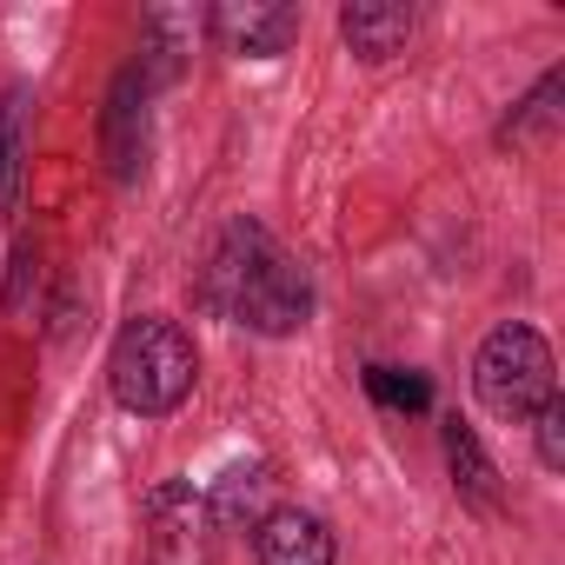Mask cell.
<instances>
[{"label": "cell", "mask_w": 565, "mask_h": 565, "mask_svg": "<svg viewBox=\"0 0 565 565\" xmlns=\"http://www.w3.org/2000/svg\"><path fill=\"white\" fill-rule=\"evenodd\" d=\"M200 300L220 320H233V327H253L266 340H287L313 313V279H307V266L279 246L259 220H233L213 239V253H206Z\"/></svg>", "instance_id": "obj_1"}, {"label": "cell", "mask_w": 565, "mask_h": 565, "mask_svg": "<svg viewBox=\"0 0 565 565\" xmlns=\"http://www.w3.org/2000/svg\"><path fill=\"white\" fill-rule=\"evenodd\" d=\"M193 380H200V353L180 320L140 313L120 327V340L107 353V386L134 419H167L173 406H186Z\"/></svg>", "instance_id": "obj_2"}, {"label": "cell", "mask_w": 565, "mask_h": 565, "mask_svg": "<svg viewBox=\"0 0 565 565\" xmlns=\"http://www.w3.org/2000/svg\"><path fill=\"white\" fill-rule=\"evenodd\" d=\"M472 393H479V406H486L492 419H505V426L539 419V413L558 399V366H552L545 333L525 327V320L492 327L486 347H479V360H472Z\"/></svg>", "instance_id": "obj_3"}, {"label": "cell", "mask_w": 565, "mask_h": 565, "mask_svg": "<svg viewBox=\"0 0 565 565\" xmlns=\"http://www.w3.org/2000/svg\"><path fill=\"white\" fill-rule=\"evenodd\" d=\"M220 552V525L206 492H193L186 479H160L147 492V565H213Z\"/></svg>", "instance_id": "obj_4"}, {"label": "cell", "mask_w": 565, "mask_h": 565, "mask_svg": "<svg viewBox=\"0 0 565 565\" xmlns=\"http://www.w3.org/2000/svg\"><path fill=\"white\" fill-rule=\"evenodd\" d=\"M213 41L239 61H273L300 41V8H279V0H226L206 14Z\"/></svg>", "instance_id": "obj_5"}, {"label": "cell", "mask_w": 565, "mask_h": 565, "mask_svg": "<svg viewBox=\"0 0 565 565\" xmlns=\"http://www.w3.org/2000/svg\"><path fill=\"white\" fill-rule=\"evenodd\" d=\"M147 94H153V81L140 74V67H120L114 74V94H107V167H114V180L120 186H134L140 173H147Z\"/></svg>", "instance_id": "obj_6"}, {"label": "cell", "mask_w": 565, "mask_h": 565, "mask_svg": "<svg viewBox=\"0 0 565 565\" xmlns=\"http://www.w3.org/2000/svg\"><path fill=\"white\" fill-rule=\"evenodd\" d=\"M253 558L259 565H333V532L307 505H273L253 525Z\"/></svg>", "instance_id": "obj_7"}, {"label": "cell", "mask_w": 565, "mask_h": 565, "mask_svg": "<svg viewBox=\"0 0 565 565\" xmlns=\"http://www.w3.org/2000/svg\"><path fill=\"white\" fill-rule=\"evenodd\" d=\"M340 34L360 61H393L413 41V8H399V0H353V8H340Z\"/></svg>", "instance_id": "obj_8"}, {"label": "cell", "mask_w": 565, "mask_h": 565, "mask_svg": "<svg viewBox=\"0 0 565 565\" xmlns=\"http://www.w3.org/2000/svg\"><path fill=\"white\" fill-rule=\"evenodd\" d=\"M446 466H452V492L472 512H499V472H492V459L466 419H446Z\"/></svg>", "instance_id": "obj_9"}, {"label": "cell", "mask_w": 565, "mask_h": 565, "mask_svg": "<svg viewBox=\"0 0 565 565\" xmlns=\"http://www.w3.org/2000/svg\"><path fill=\"white\" fill-rule=\"evenodd\" d=\"M266 486H273L266 466H233V472L220 479V492L206 499V505H213V525H220V532H239V525L253 532V525L273 512V505H266Z\"/></svg>", "instance_id": "obj_10"}, {"label": "cell", "mask_w": 565, "mask_h": 565, "mask_svg": "<svg viewBox=\"0 0 565 565\" xmlns=\"http://www.w3.org/2000/svg\"><path fill=\"white\" fill-rule=\"evenodd\" d=\"M21 173H28V87L0 100V213L21 206Z\"/></svg>", "instance_id": "obj_11"}, {"label": "cell", "mask_w": 565, "mask_h": 565, "mask_svg": "<svg viewBox=\"0 0 565 565\" xmlns=\"http://www.w3.org/2000/svg\"><path fill=\"white\" fill-rule=\"evenodd\" d=\"M366 393L386 413H426L433 406V380L413 373V366H366Z\"/></svg>", "instance_id": "obj_12"}, {"label": "cell", "mask_w": 565, "mask_h": 565, "mask_svg": "<svg viewBox=\"0 0 565 565\" xmlns=\"http://www.w3.org/2000/svg\"><path fill=\"white\" fill-rule=\"evenodd\" d=\"M558 87H565V81H558V74H545V81H539V87H532V94L512 107V120L499 127V140H505V147H525V140H539V134L558 120V107H552V100H558Z\"/></svg>", "instance_id": "obj_13"}, {"label": "cell", "mask_w": 565, "mask_h": 565, "mask_svg": "<svg viewBox=\"0 0 565 565\" xmlns=\"http://www.w3.org/2000/svg\"><path fill=\"white\" fill-rule=\"evenodd\" d=\"M532 426H539V466L558 472V466H565V399H552Z\"/></svg>", "instance_id": "obj_14"}]
</instances>
